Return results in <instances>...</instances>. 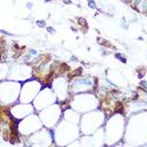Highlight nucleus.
Instances as JSON below:
<instances>
[{"instance_id":"obj_1","label":"nucleus","mask_w":147,"mask_h":147,"mask_svg":"<svg viewBox=\"0 0 147 147\" xmlns=\"http://www.w3.org/2000/svg\"><path fill=\"white\" fill-rule=\"evenodd\" d=\"M92 84L93 83L87 78H78L72 83V86L74 87H79V88H85V87L91 86Z\"/></svg>"}]
</instances>
